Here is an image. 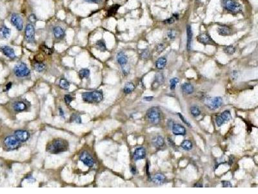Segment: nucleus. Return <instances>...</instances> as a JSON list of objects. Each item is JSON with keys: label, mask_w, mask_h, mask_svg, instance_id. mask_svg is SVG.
<instances>
[{"label": "nucleus", "mask_w": 258, "mask_h": 194, "mask_svg": "<svg viewBox=\"0 0 258 194\" xmlns=\"http://www.w3.org/2000/svg\"><path fill=\"white\" fill-rule=\"evenodd\" d=\"M68 148L69 143L67 140L62 138H56L47 144L46 150L52 154H58L67 151Z\"/></svg>", "instance_id": "1"}, {"label": "nucleus", "mask_w": 258, "mask_h": 194, "mask_svg": "<svg viewBox=\"0 0 258 194\" xmlns=\"http://www.w3.org/2000/svg\"><path fill=\"white\" fill-rule=\"evenodd\" d=\"M82 98L87 103H99L103 99V94L100 91L85 92L82 94Z\"/></svg>", "instance_id": "2"}, {"label": "nucleus", "mask_w": 258, "mask_h": 194, "mask_svg": "<svg viewBox=\"0 0 258 194\" xmlns=\"http://www.w3.org/2000/svg\"><path fill=\"white\" fill-rule=\"evenodd\" d=\"M221 4L224 9L232 14H238L243 10L241 5L236 0H221Z\"/></svg>", "instance_id": "3"}, {"label": "nucleus", "mask_w": 258, "mask_h": 194, "mask_svg": "<svg viewBox=\"0 0 258 194\" xmlns=\"http://www.w3.org/2000/svg\"><path fill=\"white\" fill-rule=\"evenodd\" d=\"M14 74L17 77L22 78L29 76L30 71L25 63L20 62L14 67Z\"/></svg>", "instance_id": "4"}, {"label": "nucleus", "mask_w": 258, "mask_h": 194, "mask_svg": "<svg viewBox=\"0 0 258 194\" xmlns=\"http://www.w3.org/2000/svg\"><path fill=\"white\" fill-rule=\"evenodd\" d=\"M4 144L9 150H14L18 149L21 146V142L16 137L15 135L6 137L4 140Z\"/></svg>", "instance_id": "5"}, {"label": "nucleus", "mask_w": 258, "mask_h": 194, "mask_svg": "<svg viewBox=\"0 0 258 194\" xmlns=\"http://www.w3.org/2000/svg\"><path fill=\"white\" fill-rule=\"evenodd\" d=\"M147 117L148 121L152 124H158L161 120L160 111L157 108H152L147 113Z\"/></svg>", "instance_id": "6"}, {"label": "nucleus", "mask_w": 258, "mask_h": 194, "mask_svg": "<svg viewBox=\"0 0 258 194\" xmlns=\"http://www.w3.org/2000/svg\"><path fill=\"white\" fill-rule=\"evenodd\" d=\"M205 105L210 109L215 110L218 109L223 104V100L220 97H208L205 100Z\"/></svg>", "instance_id": "7"}, {"label": "nucleus", "mask_w": 258, "mask_h": 194, "mask_svg": "<svg viewBox=\"0 0 258 194\" xmlns=\"http://www.w3.org/2000/svg\"><path fill=\"white\" fill-rule=\"evenodd\" d=\"M35 35L36 32L34 25L32 23L27 24L25 29V36L26 42L28 43H32L34 41Z\"/></svg>", "instance_id": "8"}, {"label": "nucleus", "mask_w": 258, "mask_h": 194, "mask_svg": "<svg viewBox=\"0 0 258 194\" xmlns=\"http://www.w3.org/2000/svg\"><path fill=\"white\" fill-rule=\"evenodd\" d=\"M79 160L88 167H92L94 164V160L89 152L83 151L79 155Z\"/></svg>", "instance_id": "9"}, {"label": "nucleus", "mask_w": 258, "mask_h": 194, "mask_svg": "<svg viewBox=\"0 0 258 194\" xmlns=\"http://www.w3.org/2000/svg\"><path fill=\"white\" fill-rule=\"evenodd\" d=\"M10 22L13 26H14L17 30L19 31H22L23 28V19L19 14H12L10 18Z\"/></svg>", "instance_id": "10"}, {"label": "nucleus", "mask_w": 258, "mask_h": 194, "mask_svg": "<svg viewBox=\"0 0 258 194\" xmlns=\"http://www.w3.org/2000/svg\"><path fill=\"white\" fill-rule=\"evenodd\" d=\"M14 135L21 142H26L30 138V133L26 130H17L14 132Z\"/></svg>", "instance_id": "11"}, {"label": "nucleus", "mask_w": 258, "mask_h": 194, "mask_svg": "<svg viewBox=\"0 0 258 194\" xmlns=\"http://www.w3.org/2000/svg\"><path fill=\"white\" fill-rule=\"evenodd\" d=\"M198 41L204 45H212L215 44L213 39L210 38V36L207 34V33H203V34L200 35L198 38H197Z\"/></svg>", "instance_id": "12"}, {"label": "nucleus", "mask_w": 258, "mask_h": 194, "mask_svg": "<svg viewBox=\"0 0 258 194\" xmlns=\"http://www.w3.org/2000/svg\"><path fill=\"white\" fill-rule=\"evenodd\" d=\"M172 131L175 135H185L186 134V130L183 126L179 124H174L172 127Z\"/></svg>", "instance_id": "13"}, {"label": "nucleus", "mask_w": 258, "mask_h": 194, "mask_svg": "<svg viewBox=\"0 0 258 194\" xmlns=\"http://www.w3.org/2000/svg\"><path fill=\"white\" fill-rule=\"evenodd\" d=\"M1 51L6 57H8L9 58L14 59V58H15L16 57L14 50L13 48L10 47H9V46H3V47H2Z\"/></svg>", "instance_id": "14"}, {"label": "nucleus", "mask_w": 258, "mask_h": 194, "mask_svg": "<svg viewBox=\"0 0 258 194\" xmlns=\"http://www.w3.org/2000/svg\"><path fill=\"white\" fill-rule=\"evenodd\" d=\"M146 156V150L143 147H139L134 153V159L135 160L143 159Z\"/></svg>", "instance_id": "15"}, {"label": "nucleus", "mask_w": 258, "mask_h": 194, "mask_svg": "<svg viewBox=\"0 0 258 194\" xmlns=\"http://www.w3.org/2000/svg\"><path fill=\"white\" fill-rule=\"evenodd\" d=\"M166 180L165 176L162 173H158L154 175L152 177V181L157 185H161L163 184Z\"/></svg>", "instance_id": "16"}, {"label": "nucleus", "mask_w": 258, "mask_h": 194, "mask_svg": "<svg viewBox=\"0 0 258 194\" xmlns=\"http://www.w3.org/2000/svg\"><path fill=\"white\" fill-rule=\"evenodd\" d=\"M52 32L54 37L58 39H62L65 36V31L62 27H61L59 26H56L55 27H54Z\"/></svg>", "instance_id": "17"}, {"label": "nucleus", "mask_w": 258, "mask_h": 194, "mask_svg": "<svg viewBox=\"0 0 258 194\" xmlns=\"http://www.w3.org/2000/svg\"><path fill=\"white\" fill-rule=\"evenodd\" d=\"M116 60L118 63L121 66L123 67L125 66L128 62V57L126 55V54L123 52H119L118 53Z\"/></svg>", "instance_id": "18"}, {"label": "nucleus", "mask_w": 258, "mask_h": 194, "mask_svg": "<svg viewBox=\"0 0 258 194\" xmlns=\"http://www.w3.org/2000/svg\"><path fill=\"white\" fill-rule=\"evenodd\" d=\"M218 34L221 36H230L232 34V30L228 26H220L218 28Z\"/></svg>", "instance_id": "19"}, {"label": "nucleus", "mask_w": 258, "mask_h": 194, "mask_svg": "<svg viewBox=\"0 0 258 194\" xmlns=\"http://www.w3.org/2000/svg\"><path fill=\"white\" fill-rule=\"evenodd\" d=\"M181 89L182 91L187 95H191L194 91L193 85L188 82L183 83L181 86Z\"/></svg>", "instance_id": "20"}, {"label": "nucleus", "mask_w": 258, "mask_h": 194, "mask_svg": "<svg viewBox=\"0 0 258 194\" xmlns=\"http://www.w3.org/2000/svg\"><path fill=\"white\" fill-rule=\"evenodd\" d=\"M187 48L188 51L191 49L192 47V36L193 32L191 28V26L187 25Z\"/></svg>", "instance_id": "21"}, {"label": "nucleus", "mask_w": 258, "mask_h": 194, "mask_svg": "<svg viewBox=\"0 0 258 194\" xmlns=\"http://www.w3.org/2000/svg\"><path fill=\"white\" fill-rule=\"evenodd\" d=\"M164 138L161 136H155L152 139V144L156 148H161L164 145Z\"/></svg>", "instance_id": "22"}, {"label": "nucleus", "mask_w": 258, "mask_h": 194, "mask_svg": "<svg viewBox=\"0 0 258 194\" xmlns=\"http://www.w3.org/2000/svg\"><path fill=\"white\" fill-rule=\"evenodd\" d=\"M10 34L11 31L7 27L3 25L0 28V38L7 39L10 37Z\"/></svg>", "instance_id": "23"}, {"label": "nucleus", "mask_w": 258, "mask_h": 194, "mask_svg": "<svg viewBox=\"0 0 258 194\" xmlns=\"http://www.w3.org/2000/svg\"><path fill=\"white\" fill-rule=\"evenodd\" d=\"M163 75L161 73H158L154 77V80L152 83V88H156L163 82Z\"/></svg>", "instance_id": "24"}, {"label": "nucleus", "mask_w": 258, "mask_h": 194, "mask_svg": "<svg viewBox=\"0 0 258 194\" xmlns=\"http://www.w3.org/2000/svg\"><path fill=\"white\" fill-rule=\"evenodd\" d=\"M13 108H14V109L16 111L22 112V111H25L27 108V105L24 102L19 101V102H15L13 104Z\"/></svg>", "instance_id": "25"}, {"label": "nucleus", "mask_w": 258, "mask_h": 194, "mask_svg": "<svg viewBox=\"0 0 258 194\" xmlns=\"http://www.w3.org/2000/svg\"><path fill=\"white\" fill-rule=\"evenodd\" d=\"M167 60L165 57H161L157 60V61L155 62V67L158 69H164L165 67L167 65Z\"/></svg>", "instance_id": "26"}, {"label": "nucleus", "mask_w": 258, "mask_h": 194, "mask_svg": "<svg viewBox=\"0 0 258 194\" xmlns=\"http://www.w3.org/2000/svg\"><path fill=\"white\" fill-rule=\"evenodd\" d=\"M32 66L34 67V69L38 72H42L45 69V65L42 62L36 61L35 62H34Z\"/></svg>", "instance_id": "27"}, {"label": "nucleus", "mask_w": 258, "mask_h": 194, "mask_svg": "<svg viewBox=\"0 0 258 194\" xmlns=\"http://www.w3.org/2000/svg\"><path fill=\"white\" fill-rule=\"evenodd\" d=\"M220 116L222 118V120H223V122L225 123L228 122L229 120L231 119V113H230V111H228V110L224 111L223 112H222L221 113Z\"/></svg>", "instance_id": "28"}, {"label": "nucleus", "mask_w": 258, "mask_h": 194, "mask_svg": "<svg viewBox=\"0 0 258 194\" xmlns=\"http://www.w3.org/2000/svg\"><path fill=\"white\" fill-rule=\"evenodd\" d=\"M135 89V85L132 82H128L125 84L123 88V92L125 94H130Z\"/></svg>", "instance_id": "29"}, {"label": "nucleus", "mask_w": 258, "mask_h": 194, "mask_svg": "<svg viewBox=\"0 0 258 194\" xmlns=\"http://www.w3.org/2000/svg\"><path fill=\"white\" fill-rule=\"evenodd\" d=\"M96 47L97 48V49L99 50L101 52H105L107 51L106 44L103 40H98L96 43Z\"/></svg>", "instance_id": "30"}, {"label": "nucleus", "mask_w": 258, "mask_h": 194, "mask_svg": "<svg viewBox=\"0 0 258 194\" xmlns=\"http://www.w3.org/2000/svg\"><path fill=\"white\" fill-rule=\"evenodd\" d=\"M120 7V5L118 4H115L113 5L112 6H111L110 9L108 10V16H112L113 15L116 14L118 10Z\"/></svg>", "instance_id": "31"}, {"label": "nucleus", "mask_w": 258, "mask_h": 194, "mask_svg": "<svg viewBox=\"0 0 258 194\" xmlns=\"http://www.w3.org/2000/svg\"><path fill=\"white\" fill-rule=\"evenodd\" d=\"M181 146L183 150L187 151L191 150L192 149V144L190 140H185L184 141H183V142L181 144Z\"/></svg>", "instance_id": "32"}, {"label": "nucleus", "mask_w": 258, "mask_h": 194, "mask_svg": "<svg viewBox=\"0 0 258 194\" xmlns=\"http://www.w3.org/2000/svg\"><path fill=\"white\" fill-rule=\"evenodd\" d=\"M59 86L61 88L65 89V90H68L69 89V87H70V84L69 82H68V80L64 78L61 79L59 80Z\"/></svg>", "instance_id": "33"}, {"label": "nucleus", "mask_w": 258, "mask_h": 194, "mask_svg": "<svg viewBox=\"0 0 258 194\" xmlns=\"http://www.w3.org/2000/svg\"><path fill=\"white\" fill-rule=\"evenodd\" d=\"M79 76L81 79L87 78L90 76V71L88 69H82L79 71Z\"/></svg>", "instance_id": "34"}, {"label": "nucleus", "mask_w": 258, "mask_h": 194, "mask_svg": "<svg viewBox=\"0 0 258 194\" xmlns=\"http://www.w3.org/2000/svg\"><path fill=\"white\" fill-rule=\"evenodd\" d=\"M236 48L232 45L227 46V47H224V49H223V51L225 52V54H227L228 55H234L235 52H236Z\"/></svg>", "instance_id": "35"}, {"label": "nucleus", "mask_w": 258, "mask_h": 194, "mask_svg": "<svg viewBox=\"0 0 258 194\" xmlns=\"http://www.w3.org/2000/svg\"><path fill=\"white\" fill-rule=\"evenodd\" d=\"M170 88L171 90H174L175 87L177 86L178 84L179 83V79L178 78H172L170 80Z\"/></svg>", "instance_id": "36"}, {"label": "nucleus", "mask_w": 258, "mask_h": 194, "mask_svg": "<svg viewBox=\"0 0 258 194\" xmlns=\"http://www.w3.org/2000/svg\"><path fill=\"white\" fill-rule=\"evenodd\" d=\"M191 113L193 117H197L200 115L201 114V111L198 107L196 106H192L191 108Z\"/></svg>", "instance_id": "37"}, {"label": "nucleus", "mask_w": 258, "mask_h": 194, "mask_svg": "<svg viewBox=\"0 0 258 194\" xmlns=\"http://www.w3.org/2000/svg\"><path fill=\"white\" fill-rule=\"evenodd\" d=\"M70 119H71L70 120L71 122H76V123H78V124H81V122H82V121H81V117L79 115H77V114H73L71 116Z\"/></svg>", "instance_id": "38"}, {"label": "nucleus", "mask_w": 258, "mask_h": 194, "mask_svg": "<svg viewBox=\"0 0 258 194\" xmlns=\"http://www.w3.org/2000/svg\"><path fill=\"white\" fill-rule=\"evenodd\" d=\"M141 58L143 60H147L150 57V51L148 49H143L141 53Z\"/></svg>", "instance_id": "39"}, {"label": "nucleus", "mask_w": 258, "mask_h": 194, "mask_svg": "<svg viewBox=\"0 0 258 194\" xmlns=\"http://www.w3.org/2000/svg\"><path fill=\"white\" fill-rule=\"evenodd\" d=\"M167 36L169 39H174L176 38V36H177V33L174 30H170L167 32Z\"/></svg>", "instance_id": "40"}, {"label": "nucleus", "mask_w": 258, "mask_h": 194, "mask_svg": "<svg viewBox=\"0 0 258 194\" xmlns=\"http://www.w3.org/2000/svg\"><path fill=\"white\" fill-rule=\"evenodd\" d=\"M42 49L45 53H46V54L48 55H50L52 53V50L45 45H43L42 46Z\"/></svg>", "instance_id": "41"}, {"label": "nucleus", "mask_w": 258, "mask_h": 194, "mask_svg": "<svg viewBox=\"0 0 258 194\" xmlns=\"http://www.w3.org/2000/svg\"><path fill=\"white\" fill-rule=\"evenodd\" d=\"M73 100H74V98L70 95H65L64 96V100L67 105H69L72 102Z\"/></svg>", "instance_id": "42"}, {"label": "nucleus", "mask_w": 258, "mask_h": 194, "mask_svg": "<svg viewBox=\"0 0 258 194\" xmlns=\"http://www.w3.org/2000/svg\"><path fill=\"white\" fill-rule=\"evenodd\" d=\"M165 48V47L164 45V44L163 43H159L156 46V51H157L158 52H161L163 51L164 50V49Z\"/></svg>", "instance_id": "43"}, {"label": "nucleus", "mask_w": 258, "mask_h": 194, "mask_svg": "<svg viewBox=\"0 0 258 194\" xmlns=\"http://www.w3.org/2000/svg\"><path fill=\"white\" fill-rule=\"evenodd\" d=\"M178 115H179V118H181V120H182V121L184 122L187 126H188V127H190V128H191V124H190V122H188V121H187V119H185V117H183L181 113H178Z\"/></svg>", "instance_id": "44"}, {"label": "nucleus", "mask_w": 258, "mask_h": 194, "mask_svg": "<svg viewBox=\"0 0 258 194\" xmlns=\"http://www.w3.org/2000/svg\"><path fill=\"white\" fill-rule=\"evenodd\" d=\"M175 20L176 19L172 16V18H170L168 19H165V21H164V23H166V24H172L173 23L175 22Z\"/></svg>", "instance_id": "45"}, {"label": "nucleus", "mask_w": 258, "mask_h": 194, "mask_svg": "<svg viewBox=\"0 0 258 194\" xmlns=\"http://www.w3.org/2000/svg\"><path fill=\"white\" fill-rule=\"evenodd\" d=\"M222 185L223 187L224 188H227V187H228V188H231L232 187V185L230 181H227V180H224V181H222Z\"/></svg>", "instance_id": "46"}, {"label": "nucleus", "mask_w": 258, "mask_h": 194, "mask_svg": "<svg viewBox=\"0 0 258 194\" xmlns=\"http://www.w3.org/2000/svg\"><path fill=\"white\" fill-rule=\"evenodd\" d=\"M29 21L31 23H34V22H36L37 21V18H36V16L35 14H30L29 16Z\"/></svg>", "instance_id": "47"}, {"label": "nucleus", "mask_w": 258, "mask_h": 194, "mask_svg": "<svg viewBox=\"0 0 258 194\" xmlns=\"http://www.w3.org/2000/svg\"><path fill=\"white\" fill-rule=\"evenodd\" d=\"M122 71H123V75L126 76V75H128L129 71H130V69H129L128 67H126V65H125V66L122 67Z\"/></svg>", "instance_id": "48"}, {"label": "nucleus", "mask_w": 258, "mask_h": 194, "mask_svg": "<svg viewBox=\"0 0 258 194\" xmlns=\"http://www.w3.org/2000/svg\"><path fill=\"white\" fill-rule=\"evenodd\" d=\"M85 1L88 3H99L101 2V0H85Z\"/></svg>", "instance_id": "49"}, {"label": "nucleus", "mask_w": 258, "mask_h": 194, "mask_svg": "<svg viewBox=\"0 0 258 194\" xmlns=\"http://www.w3.org/2000/svg\"><path fill=\"white\" fill-rule=\"evenodd\" d=\"M131 173H132L133 175H135V174H136V173H137V170H136V168H135V166H131Z\"/></svg>", "instance_id": "50"}, {"label": "nucleus", "mask_w": 258, "mask_h": 194, "mask_svg": "<svg viewBox=\"0 0 258 194\" xmlns=\"http://www.w3.org/2000/svg\"><path fill=\"white\" fill-rule=\"evenodd\" d=\"M153 98H154L153 97H145L143 98L144 100H145V101H147V102H151V101H152V100H153Z\"/></svg>", "instance_id": "51"}, {"label": "nucleus", "mask_w": 258, "mask_h": 194, "mask_svg": "<svg viewBox=\"0 0 258 194\" xmlns=\"http://www.w3.org/2000/svg\"><path fill=\"white\" fill-rule=\"evenodd\" d=\"M59 115L62 117H64V111L62 109V108H59Z\"/></svg>", "instance_id": "52"}, {"label": "nucleus", "mask_w": 258, "mask_h": 194, "mask_svg": "<svg viewBox=\"0 0 258 194\" xmlns=\"http://www.w3.org/2000/svg\"><path fill=\"white\" fill-rule=\"evenodd\" d=\"M11 87H12V83L11 82H9L6 85V91L9 90L11 88Z\"/></svg>", "instance_id": "53"}, {"label": "nucleus", "mask_w": 258, "mask_h": 194, "mask_svg": "<svg viewBox=\"0 0 258 194\" xmlns=\"http://www.w3.org/2000/svg\"><path fill=\"white\" fill-rule=\"evenodd\" d=\"M232 75H233V76H234V78H237V76H238V74H237V71H233V72H232Z\"/></svg>", "instance_id": "54"}, {"label": "nucleus", "mask_w": 258, "mask_h": 194, "mask_svg": "<svg viewBox=\"0 0 258 194\" xmlns=\"http://www.w3.org/2000/svg\"><path fill=\"white\" fill-rule=\"evenodd\" d=\"M194 187H203V184L201 183H196L195 184Z\"/></svg>", "instance_id": "55"}]
</instances>
